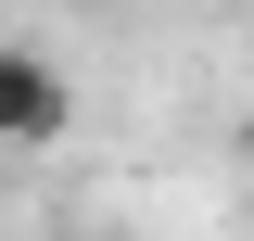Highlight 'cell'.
Instances as JSON below:
<instances>
[{
  "label": "cell",
  "instance_id": "1",
  "mask_svg": "<svg viewBox=\"0 0 254 241\" xmlns=\"http://www.w3.org/2000/svg\"><path fill=\"white\" fill-rule=\"evenodd\" d=\"M0 140H13V152H51L64 140V63L38 51V38L0 51Z\"/></svg>",
  "mask_w": 254,
  "mask_h": 241
}]
</instances>
